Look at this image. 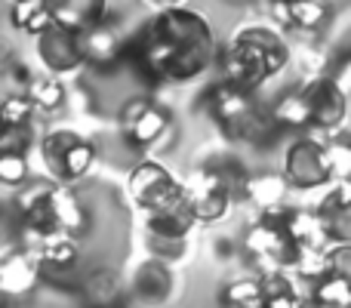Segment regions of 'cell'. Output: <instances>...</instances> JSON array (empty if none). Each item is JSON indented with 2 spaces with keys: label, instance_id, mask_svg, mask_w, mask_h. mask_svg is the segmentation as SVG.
Returning a JSON list of instances; mask_svg holds the SVG:
<instances>
[{
  "label": "cell",
  "instance_id": "obj_27",
  "mask_svg": "<svg viewBox=\"0 0 351 308\" xmlns=\"http://www.w3.org/2000/svg\"><path fill=\"white\" fill-rule=\"evenodd\" d=\"M293 272H296V278H302L308 287L315 284V281H321L324 274L333 272V268H330V247H302Z\"/></svg>",
  "mask_w": 351,
  "mask_h": 308
},
{
  "label": "cell",
  "instance_id": "obj_23",
  "mask_svg": "<svg viewBox=\"0 0 351 308\" xmlns=\"http://www.w3.org/2000/svg\"><path fill=\"white\" fill-rule=\"evenodd\" d=\"M274 111V121L280 127H290V130H311V115H308V105L302 99V90H290L271 105Z\"/></svg>",
  "mask_w": 351,
  "mask_h": 308
},
{
  "label": "cell",
  "instance_id": "obj_26",
  "mask_svg": "<svg viewBox=\"0 0 351 308\" xmlns=\"http://www.w3.org/2000/svg\"><path fill=\"white\" fill-rule=\"evenodd\" d=\"M37 256H40L43 268H59V272H65V268H71L74 262H77V256H80L77 237H74V235L53 237V241H49L43 250H37Z\"/></svg>",
  "mask_w": 351,
  "mask_h": 308
},
{
  "label": "cell",
  "instance_id": "obj_30",
  "mask_svg": "<svg viewBox=\"0 0 351 308\" xmlns=\"http://www.w3.org/2000/svg\"><path fill=\"white\" fill-rule=\"evenodd\" d=\"M117 293H121V287H117L114 274H108V272H96V274H93V278L84 284V296L90 299V303H96V305L114 303Z\"/></svg>",
  "mask_w": 351,
  "mask_h": 308
},
{
  "label": "cell",
  "instance_id": "obj_39",
  "mask_svg": "<svg viewBox=\"0 0 351 308\" xmlns=\"http://www.w3.org/2000/svg\"><path fill=\"white\" fill-rule=\"evenodd\" d=\"M10 3H16V0H10Z\"/></svg>",
  "mask_w": 351,
  "mask_h": 308
},
{
  "label": "cell",
  "instance_id": "obj_5",
  "mask_svg": "<svg viewBox=\"0 0 351 308\" xmlns=\"http://www.w3.org/2000/svg\"><path fill=\"white\" fill-rule=\"evenodd\" d=\"M185 200L191 206L197 225H216L222 219H228L231 206L237 204V194L231 188V182L225 179V173L213 163H200L188 173L185 179Z\"/></svg>",
  "mask_w": 351,
  "mask_h": 308
},
{
  "label": "cell",
  "instance_id": "obj_2",
  "mask_svg": "<svg viewBox=\"0 0 351 308\" xmlns=\"http://www.w3.org/2000/svg\"><path fill=\"white\" fill-rule=\"evenodd\" d=\"M287 62H290V47L280 37V28L271 25H243L222 49L225 80L253 93L284 71Z\"/></svg>",
  "mask_w": 351,
  "mask_h": 308
},
{
  "label": "cell",
  "instance_id": "obj_21",
  "mask_svg": "<svg viewBox=\"0 0 351 308\" xmlns=\"http://www.w3.org/2000/svg\"><path fill=\"white\" fill-rule=\"evenodd\" d=\"M10 22L16 31H25V34L37 37L56 22L53 12H49L47 0H16L10 3Z\"/></svg>",
  "mask_w": 351,
  "mask_h": 308
},
{
  "label": "cell",
  "instance_id": "obj_22",
  "mask_svg": "<svg viewBox=\"0 0 351 308\" xmlns=\"http://www.w3.org/2000/svg\"><path fill=\"white\" fill-rule=\"evenodd\" d=\"M308 303L311 305H327V308H351V284L342 278V274L330 272V274H324L321 281L311 284Z\"/></svg>",
  "mask_w": 351,
  "mask_h": 308
},
{
  "label": "cell",
  "instance_id": "obj_7",
  "mask_svg": "<svg viewBox=\"0 0 351 308\" xmlns=\"http://www.w3.org/2000/svg\"><path fill=\"white\" fill-rule=\"evenodd\" d=\"M280 169H284L287 182L296 191H317V188L333 185V167H330L327 142H317L315 136L293 139L284 152Z\"/></svg>",
  "mask_w": 351,
  "mask_h": 308
},
{
  "label": "cell",
  "instance_id": "obj_25",
  "mask_svg": "<svg viewBox=\"0 0 351 308\" xmlns=\"http://www.w3.org/2000/svg\"><path fill=\"white\" fill-rule=\"evenodd\" d=\"M219 303L231 308H265V296H262V281L259 278H241L231 281L222 290Z\"/></svg>",
  "mask_w": 351,
  "mask_h": 308
},
{
  "label": "cell",
  "instance_id": "obj_3",
  "mask_svg": "<svg viewBox=\"0 0 351 308\" xmlns=\"http://www.w3.org/2000/svg\"><path fill=\"white\" fill-rule=\"evenodd\" d=\"M206 115L225 139L243 145H262L280 127L274 111L256 102L253 90H243L231 80H222L206 93Z\"/></svg>",
  "mask_w": 351,
  "mask_h": 308
},
{
  "label": "cell",
  "instance_id": "obj_8",
  "mask_svg": "<svg viewBox=\"0 0 351 308\" xmlns=\"http://www.w3.org/2000/svg\"><path fill=\"white\" fill-rule=\"evenodd\" d=\"M127 191H130V200H133L142 213H154V210H164V206L176 204V200L185 194V182L176 179L160 161L145 157V161H139L133 167V173H130Z\"/></svg>",
  "mask_w": 351,
  "mask_h": 308
},
{
  "label": "cell",
  "instance_id": "obj_38",
  "mask_svg": "<svg viewBox=\"0 0 351 308\" xmlns=\"http://www.w3.org/2000/svg\"><path fill=\"white\" fill-rule=\"evenodd\" d=\"M145 6H152L154 12H160V10H173V6H185V0H142Z\"/></svg>",
  "mask_w": 351,
  "mask_h": 308
},
{
  "label": "cell",
  "instance_id": "obj_12",
  "mask_svg": "<svg viewBox=\"0 0 351 308\" xmlns=\"http://www.w3.org/2000/svg\"><path fill=\"white\" fill-rule=\"evenodd\" d=\"M40 256L28 247L6 250L0 259V293L3 296H28L40 281Z\"/></svg>",
  "mask_w": 351,
  "mask_h": 308
},
{
  "label": "cell",
  "instance_id": "obj_37",
  "mask_svg": "<svg viewBox=\"0 0 351 308\" xmlns=\"http://www.w3.org/2000/svg\"><path fill=\"white\" fill-rule=\"evenodd\" d=\"M210 247H213V256L222 262H228L231 256H234V241H231V237H213Z\"/></svg>",
  "mask_w": 351,
  "mask_h": 308
},
{
  "label": "cell",
  "instance_id": "obj_17",
  "mask_svg": "<svg viewBox=\"0 0 351 308\" xmlns=\"http://www.w3.org/2000/svg\"><path fill=\"white\" fill-rule=\"evenodd\" d=\"M80 43H84L86 65L111 68L123 56V37L117 34L108 22H102V25H96V28L84 31V34H80Z\"/></svg>",
  "mask_w": 351,
  "mask_h": 308
},
{
  "label": "cell",
  "instance_id": "obj_36",
  "mask_svg": "<svg viewBox=\"0 0 351 308\" xmlns=\"http://www.w3.org/2000/svg\"><path fill=\"white\" fill-rule=\"evenodd\" d=\"M330 268L351 284V244H330Z\"/></svg>",
  "mask_w": 351,
  "mask_h": 308
},
{
  "label": "cell",
  "instance_id": "obj_28",
  "mask_svg": "<svg viewBox=\"0 0 351 308\" xmlns=\"http://www.w3.org/2000/svg\"><path fill=\"white\" fill-rule=\"evenodd\" d=\"M28 96L34 99L37 111H59L62 102H65V86H62L59 74H43V78L31 80Z\"/></svg>",
  "mask_w": 351,
  "mask_h": 308
},
{
  "label": "cell",
  "instance_id": "obj_1",
  "mask_svg": "<svg viewBox=\"0 0 351 308\" xmlns=\"http://www.w3.org/2000/svg\"><path fill=\"white\" fill-rule=\"evenodd\" d=\"M136 53L152 78L167 84H188L216 62L219 43L204 12L173 6L148 19L136 37Z\"/></svg>",
  "mask_w": 351,
  "mask_h": 308
},
{
  "label": "cell",
  "instance_id": "obj_16",
  "mask_svg": "<svg viewBox=\"0 0 351 308\" xmlns=\"http://www.w3.org/2000/svg\"><path fill=\"white\" fill-rule=\"evenodd\" d=\"M47 6L56 22L80 31V34L102 25L108 16V0H47Z\"/></svg>",
  "mask_w": 351,
  "mask_h": 308
},
{
  "label": "cell",
  "instance_id": "obj_14",
  "mask_svg": "<svg viewBox=\"0 0 351 308\" xmlns=\"http://www.w3.org/2000/svg\"><path fill=\"white\" fill-rule=\"evenodd\" d=\"M173 262L160 259V256H148L133 274V296L139 303L148 305H160L173 296L176 290V274H173Z\"/></svg>",
  "mask_w": 351,
  "mask_h": 308
},
{
  "label": "cell",
  "instance_id": "obj_32",
  "mask_svg": "<svg viewBox=\"0 0 351 308\" xmlns=\"http://www.w3.org/2000/svg\"><path fill=\"white\" fill-rule=\"evenodd\" d=\"M330 167H333V182L351 179V142H327Z\"/></svg>",
  "mask_w": 351,
  "mask_h": 308
},
{
  "label": "cell",
  "instance_id": "obj_24",
  "mask_svg": "<svg viewBox=\"0 0 351 308\" xmlns=\"http://www.w3.org/2000/svg\"><path fill=\"white\" fill-rule=\"evenodd\" d=\"M330 22L327 0H290L293 31H321Z\"/></svg>",
  "mask_w": 351,
  "mask_h": 308
},
{
  "label": "cell",
  "instance_id": "obj_34",
  "mask_svg": "<svg viewBox=\"0 0 351 308\" xmlns=\"http://www.w3.org/2000/svg\"><path fill=\"white\" fill-rule=\"evenodd\" d=\"M3 86H6V93H28V86H31L28 65L6 62V68H3Z\"/></svg>",
  "mask_w": 351,
  "mask_h": 308
},
{
  "label": "cell",
  "instance_id": "obj_15",
  "mask_svg": "<svg viewBox=\"0 0 351 308\" xmlns=\"http://www.w3.org/2000/svg\"><path fill=\"white\" fill-rule=\"evenodd\" d=\"M197 225L191 206H188L185 194L176 204L164 206V210L145 213V237H173V241H185L188 231Z\"/></svg>",
  "mask_w": 351,
  "mask_h": 308
},
{
  "label": "cell",
  "instance_id": "obj_18",
  "mask_svg": "<svg viewBox=\"0 0 351 308\" xmlns=\"http://www.w3.org/2000/svg\"><path fill=\"white\" fill-rule=\"evenodd\" d=\"M290 182H287L284 169L280 173H259V176H250L247 179V200L256 213L262 210H278V206H287V191H290Z\"/></svg>",
  "mask_w": 351,
  "mask_h": 308
},
{
  "label": "cell",
  "instance_id": "obj_13",
  "mask_svg": "<svg viewBox=\"0 0 351 308\" xmlns=\"http://www.w3.org/2000/svg\"><path fill=\"white\" fill-rule=\"evenodd\" d=\"M324 228H327L330 244H351V179H339L324 191L317 204Z\"/></svg>",
  "mask_w": 351,
  "mask_h": 308
},
{
  "label": "cell",
  "instance_id": "obj_9",
  "mask_svg": "<svg viewBox=\"0 0 351 308\" xmlns=\"http://www.w3.org/2000/svg\"><path fill=\"white\" fill-rule=\"evenodd\" d=\"M299 90H302V99L308 105L311 130L315 133H336L348 121V96L333 78L315 74Z\"/></svg>",
  "mask_w": 351,
  "mask_h": 308
},
{
  "label": "cell",
  "instance_id": "obj_20",
  "mask_svg": "<svg viewBox=\"0 0 351 308\" xmlns=\"http://www.w3.org/2000/svg\"><path fill=\"white\" fill-rule=\"evenodd\" d=\"M262 296H265V308H296L308 299L299 296L296 284H293L287 268H274V272H262Z\"/></svg>",
  "mask_w": 351,
  "mask_h": 308
},
{
  "label": "cell",
  "instance_id": "obj_35",
  "mask_svg": "<svg viewBox=\"0 0 351 308\" xmlns=\"http://www.w3.org/2000/svg\"><path fill=\"white\" fill-rule=\"evenodd\" d=\"M148 250H152L154 256H160V259L176 262V259H182V253H185V241H173V237H148Z\"/></svg>",
  "mask_w": 351,
  "mask_h": 308
},
{
  "label": "cell",
  "instance_id": "obj_6",
  "mask_svg": "<svg viewBox=\"0 0 351 308\" xmlns=\"http://www.w3.org/2000/svg\"><path fill=\"white\" fill-rule=\"evenodd\" d=\"M40 157L47 173L53 176L56 182H65V185H74L80 182L96 163V145H93L86 136L74 133V130H49L40 139Z\"/></svg>",
  "mask_w": 351,
  "mask_h": 308
},
{
  "label": "cell",
  "instance_id": "obj_4",
  "mask_svg": "<svg viewBox=\"0 0 351 308\" xmlns=\"http://www.w3.org/2000/svg\"><path fill=\"white\" fill-rule=\"evenodd\" d=\"M243 256L259 268V274L274 272V268L293 272L299 259V244L287 222V206L256 213V219L243 235Z\"/></svg>",
  "mask_w": 351,
  "mask_h": 308
},
{
  "label": "cell",
  "instance_id": "obj_11",
  "mask_svg": "<svg viewBox=\"0 0 351 308\" xmlns=\"http://www.w3.org/2000/svg\"><path fill=\"white\" fill-rule=\"evenodd\" d=\"M173 127V117L167 108H160L152 99H133L127 108L121 111V133L139 152L154 148Z\"/></svg>",
  "mask_w": 351,
  "mask_h": 308
},
{
  "label": "cell",
  "instance_id": "obj_33",
  "mask_svg": "<svg viewBox=\"0 0 351 308\" xmlns=\"http://www.w3.org/2000/svg\"><path fill=\"white\" fill-rule=\"evenodd\" d=\"M28 148H31V123H25V127H3V133H0V152L28 154Z\"/></svg>",
  "mask_w": 351,
  "mask_h": 308
},
{
  "label": "cell",
  "instance_id": "obj_10",
  "mask_svg": "<svg viewBox=\"0 0 351 308\" xmlns=\"http://www.w3.org/2000/svg\"><path fill=\"white\" fill-rule=\"evenodd\" d=\"M34 49H37V59L40 65L47 68L49 74H77L80 68L86 65V56H84V43H80V31L65 28V25L53 22L43 34L34 37Z\"/></svg>",
  "mask_w": 351,
  "mask_h": 308
},
{
  "label": "cell",
  "instance_id": "obj_31",
  "mask_svg": "<svg viewBox=\"0 0 351 308\" xmlns=\"http://www.w3.org/2000/svg\"><path fill=\"white\" fill-rule=\"evenodd\" d=\"M28 179V154L22 152H0V182L10 188Z\"/></svg>",
  "mask_w": 351,
  "mask_h": 308
},
{
  "label": "cell",
  "instance_id": "obj_29",
  "mask_svg": "<svg viewBox=\"0 0 351 308\" xmlns=\"http://www.w3.org/2000/svg\"><path fill=\"white\" fill-rule=\"evenodd\" d=\"M37 105L28 93H3V102H0V123L3 127H25L31 123Z\"/></svg>",
  "mask_w": 351,
  "mask_h": 308
},
{
  "label": "cell",
  "instance_id": "obj_19",
  "mask_svg": "<svg viewBox=\"0 0 351 308\" xmlns=\"http://www.w3.org/2000/svg\"><path fill=\"white\" fill-rule=\"evenodd\" d=\"M49 204H53L56 222H59V228L65 231V235H74V237L84 235L86 231V210H84V204H80L77 191H74L71 185L56 182V185L49 188Z\"/></svg>",
  "mask_w": 351,
  "mask_h": 308
}]
</instances>
